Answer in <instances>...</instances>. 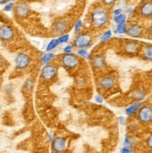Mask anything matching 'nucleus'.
Listing matches in <instances>:
<instances>
[{
  "mask_svg": "<svg viewBox=\"0 0 152 153\" xmlns=\"http://www.w3.org/2000/svg\"><path fill=\"white\" fill-rule=\"evenodd\" d=\"M76 54H77L78 56L83 58V59H87V60H90V52L87 51V49H78L77 52H76Z\"/></svg>",
  "mask_w": 152,
  "mask_h": 153,
  "instance_id": "22",
  "label": "nucleus"
},
{
  "mask_svg": "<svg viewBox=\"0 0 152 153\" xmlns=\"http://www.w3.org/2000/svg\"><path fill=\"white\" fill-rule=\"evenodd\" d=\"M144 33H145V30H144V27L141 25L132 24L130 25H128L126 34L128 35V36H130L132 38H139L143 36Z\"/></svg>",
  "mask_w": 152,
  "mask_h": 153,
  "instance_id": "12",
  "label": "nucleus"
},
{
  "mask_svg": "<svg viewBox=\"0 0 152 153\" xmlns=\"http://www.w3.org/2000/svg\"><path fill=\"white\" fill-rule=\"evenodd\" d=\"M97 85L103 91H109L116 85V79L111 75H104L98 79Z\"/></svg>",
  "mask_w": 152,
  "mask_h": 153,
  "instance_id": "6",
  "label": "nucleus"
},
{
  "mask_svg": "<svg viewBox=\"0 0 152 153\" xmlns=\"http://www.w3.org/2000/svg\"><path fill=\"white\" fill-rule=\"evenodd\" d=\"M3 64H4V60L1 56H0V68L3 66Z\"/></svg>",
  "mask_w": 152,
  "mask_h": 153,
  "instance_id": "39",
  "label": "nucleus"
},
{
  "mask_svg": "<svg viewBox=\"0 0 152 153\" xmlns=\"http://www.w3.org/2000/svg\"><path fill=\"white\" fill-rule=\"evenodd\" d=\"M111 36H112V31H111V30H106V31H105L101 35V36L99 37V41L102 42V43L105 42V41L109 40L111 38Z\"/></svg>",
  "mask_w": 152,
  "mask_h": 153,
  "instance_id": "23",
  "label": "nucleus"
},
{
  "mask_svg": "<svg viewBox=\"0 0 152 153\" xmlns=\"http://www.w3.org/2000/svg\"><path fill=\"white\" fill-rule=\"evenodd\" d=\"M127 28L128 25L127 24H120V25H117L116 28L114 29V33L115 34H119V35H122V34H126L127 33Z\"/></svg>",
  "mask_w": 152,
  "mask_h": 153,
  "instance_id": "21",
  "label": "nucleus"
},
{
  "mask_svg": "<svg viewBox=\"0 0 152 153\" xmlns=\"http://www.w3.org/2000/svg\"><path fill=\"white\" fill-rule=\"evenodd\" d=\"M137 12L140 17L144 19L152 18V1L150 0H143L137 7Z\"/></svg>",
  "mask_w": 152,
  "mask_h": 153,
  "instance_id": "7",
  "label": "nucleus"
},
{
  "mask_svg": "<svg viewBox=\"0 0 152 153\" xmlns=\"http://www.w3.org/2000/svg\"><path fill=\"white\" fill-rule=\"evenodd\" d=\"M93 45V39L89 34H79L73 41V46L78 49H88Z\"/></svg>",
  "mask_w": 152,
  "mask_h": 153,
  "instance_id": "4",
  "label": "nucleus"
},
{
  "mask_svg": "<svg viewBox=\"0 0 152 153\" xmlns=\"http://www.w3.org/2000/svg\"><path fill=\"white\" fill-rule=\"evenodd\" d=\"M59 44H60V43H59L58 39H52V40H50V43H49L48 46H47L46 51H47L48 52H50L52 50H54L56 47H58V45H59Z\"/></svg>",
  "mask_w": 152,
  "mask_h": 153,
  "instance_id": "24",
  "label": "nucleus"
},
{
  "mask_svg": "<svg viewBox=\"0 0 152 153\" xmlns=\"http://www.w3.org/2000/svg\"><path fill=\"white\" fill-rule=\"evenodd\" d=\"M123 49L126 54L129 55H137L141 51L139 42L135 40H127L123 45Z\"/></svg>",
  "mask_w": 152,
  "mask_h": 153,
  "instance_id": "11",
  "label": "nucleus"
},
{
  "mask_svg": "<svg viewBox=\"0 0 152 153\" xmlns=\"http://www.w3.org/2000/svg\"><path fill=\"white\" fill-rule=\"evenodd\" d=\"M30 62H31L30 57L24 52H19L14 60L15 67H16V69L18 70H22L27 68L30 65Z\"/></svg>",
  "mask_w": 152,
  "mask_h": 153,
  "instance_id": "9",
  "label": "nucleus"
},
{
  "mask_svg": "<svg viewBox=\"0 0 152 153\" xmlns=\"http://www.w3.org/2000/svg\"><path fill=\"white\" fill-rule=\"evenodd\" d=\"M146 146L152 150V134H150L146 139Z\"/></svg>",
  "mask_w": 152,
  "mask_h": 153,
  "instance_id": "28",
  "label": "nucleus"
},
{
  "mask_svg": "<svg viewBox=\"0 0 152 153\" xmlns=\"http://www.w3.org/2000/svg\"><path fill=\"white\" fill-rule=\"evenodd\" d=\"M90 65H92L93 69L96 71L103 70L104 68L106 66V61L104 55L102 54H95L90 57Z\"/></svg>",
  "mask_w": 152,
  "mask_h": 153,
  "instance_id": "10",
  "label": "nucleus"
},
{
  "mask_svg": "<svg viewBox=\"0 0 152 153\" xmlns=\"http://www.w3.org/2000/svg\"><path fill=\"white\" fill-rule=\"evenodd\" d=\"M13 7H14V3L13 2H10V3H7L5 7H4V10L5 11H10L12 9H13Z\"/></svg>",
  "mask_w": 152,
  "mask_h": 153,
  "instance_id": "33",
  "label": "nucleus"
},
{
  "mask_svg": "<svg viewBox=\"0 0 152 153\" xmlns=\"http://www.w3.org/2000/svg\"><path fill=\"white\" fill-rule=\"evenodd\" d=\"M58 68L56 65H52V64H48L45 65L40 72V78L41 79L45 81H50L55 78L57 75Z\"/></svg>",
  "mask_w": 152,
  "mask_h": 153,
  "instance_id": "5",
  "label": "nucleus"
},
{
  "mask_svg": "<svg viewBox=\"0 0 152 153\" xmlns=\"http://www.w3.org/2000/svg\"><path fill=\"white\" fill-rule=\"evenodd\" d=\"M142 105H143V102H135L125 108V114L127 116H133L135 113H137L138 109Z\"/></svg>",
  "mask_w": 152,
  "mask_h": 153,
  "instance_id": "17",
  "label": "nucleus"
},
{
  "mask_svg": "<svg viewBox=\"0 0 152 153\" xmlns=\"http://www.w3.org/2000/svg\"><path fill=\"white\" fill-rule=\"evenodd\" d=\"M147 34L148 35V36L152 37V25H150L148 29H147Z\"/></svg>",
  "mask_w": 152,
  "mask_h": 153,
  "instance_id": "37",
  "label": "nucleus"
},
{
  "mask_svg": "<svg viewBox=\"0 0 152 153\" xmlns=\"http://www.w3.org/2000/svg\"><path fill=\"white\" fill-rule=\"evenodd\" d=\"M150 1H152V0H150Z\"/></svg>",
  "mask_w": 152,
  "mask_h": 153,
  "instance_id": "42",
  "label": "nucleus"
},
{
  "mask_svg": "<svg viewBox=\"0 0 152 153\" xmlns=\"http://www.w3.org/2000/svg\"><path fill=\"white\" fill-rule=\"evenodd\" d=\"M136 119L142 124H149L152 122V106L143 105L136 113Z\"/></svg>",
  "mask_w": 152,
  "mask_h": 153,
  "instance_id": "2",
  "label": "nucleus"
},
{
  "mask_svg": "<svg viewBox=\"0 0 152 153\" xmlns=\"http://www.w3.org/2000/svg\"><path fill=\"white\" fill-rule=\"evenodd\" d=\"M121 13H123L122 12V9H120V7H118V9H115L113 10V15L114 16H117V15H119Z\"/></svg>",
  "mask_w": 152,
  "mask_h": 153,
  "instance_id": "36",
  "label": "nucleus"
},
{
  "mask_svg": "<svg viewBox=\"0 0 152 153\" xmlns=\"http://www.w3.org/2000/svg\"><path fill=\"white\" fill-rule=\"evenodd\" d=\"M9 0H0V5H3V4H5V3H7Z\"/></svg>",
  "mask_w": 152,
  "mask_h": 153,
  "instance_id": "40",
  "label": "nucleus"
},
{
  "mask_svg": "<svg viewBox=\"0 0 152 153\" xmlns=\"http://www.w3.org/2000/svg\"><path fill=\"white\" fill-rule=\"evenodd\" d=\"M55 54L54 53H52L51 51L50 52H47V53H45V54L42 55L41 57V60H40V64L42 65H48L50 61L54 58Z\"/></svg>",
  "mask_w": 152,
  "mask_h": 153,
  "instance_id": "19",
  "label": "nucleus"
},
{
  "mask_svg": "<svg viewBox=\"0 0 152 153\" xmlns=\"http://www.w3.org/2000/svg\"><path fill=\"white\" fill-rule=\"evenodd\" d=\"M94 101L97 104H103L104 103V97L100 94H95L94 95Z\"/></svg>",
  "mask_w": 152,
  "mask_h": 153,
  "instance_id": "32",
  "label": "nucleus"
},
{
  "mask_svg": "<svg viewBox=\"0 0 152 153\" xmlns=\"http://www.w3.org/2000/svg\"><path fill=\"white\" fill-rule=\"evenodd\" d=\"M53 31L56 34L64 35L65 32H66L69 29V24L65 20H58L53 24Z\"/></svg>",
  "mask_w": 152,
  "mask_h": 153,
  "instance_id": "15",
  "label": "nucleus"
},
{
  "mask_svg": "<svg viewBox=\"0 0 152 153\" xmlns=\"http://www.w3.org/2000/svg\"><path fill=\"white\" fill-rule=\"evenodd\" d=\"M90 22L96 28H103L109 22V13L103 7H94L90 12Z\"/></svg>",
  "mask_w": 152,
  "mask_h": 153,
  "instance_id": "1",
  "label": "nucleus"
},
{
  "mask_svg": "<svg viewBox=\"0 0 152 153\" xmlns=\"http://www.w3.org/2000/svg\"><path fill=\"white\" fill-rule=\"evenodd\" d=\"M66 147V139L63 136H56L51 141V150L54 153H65Z\"/></svg>",
  "mask_w": 152,
  "mask_h": 153,
  "instance_id": "8",
  "label": "nucleus"
},
{
  "mask_svg": "<svg viewBox=\"0 0 152 153\" xmlns=\"http://www.w3.org/2000/svg\"><path fill=\"white\" fill-rule=\"evenodd\" d=\"M14 37V30L10 25H2L0 27V40L3 42L10 41Z\"/></svg>",
  "mask_w": 152,
  "mask_h": 153,
  "instance_id": "13",
  "label": "nucleus"
},
{
  "mask_svg": "<svg viewBox=\"0 0 152 153\" xmlns=\"http://www.w3.org/2000/svg\"><path fill=\"white\" fill-rule=\"evenodd\" d=\"M124 146L126 147H132V138L130 135H126L124 138Z\"/></svg>",
  "mask_w": 152,
  "mask_h": 153,
  "instance_id": "31",
  "label": "nucleus"
},
{
  "mask_svg": "<svg viewBox=\"0 0 152 153\" xmlns=\"http://www.w3.org/2000/svg\"><path fill=\"white\" fill-rule=\"evenodd\" d=\"M31 9L26 2H20L15 7V14L19 18H25L30 14Z\"/></svg>",
  "mask_w": 152,
  "mask_h": 153,
  "instance_id": "14",
  "label": "nucleus"
},
{
  "mask_svg": "<svg viewBox=\"0 0 152 153\" xmlns=\"http://www.w3.org/2000/svg\"><path fill=\"white\" fill-rule=\"evenodd\" d=\"M133 11V7H126V12H127V14H132Z\"/></svg>",
  "mask_w": 152,
  "mask_h": 153,
  "instance_id": "38",
  "label": "nucleus"
},
{
  "mask_svg": "<svg viewBox=\"0 0 152 153\" xmlns=\"http://www.w3.org/2000/svg\"><path fill=\"white\" fill-rule=\"evenodd\" d=\"M73 49H74V46L73 44H69V45H66L65 47L64 48V52L65 53H72L73 52Z\"/></svg>",
  "mask_w": 152,
  "mask_h": 153,
  "instance_id": "29",
  "label": "nucleus"
},
{
  "mask_svg": "<svg viewBox=\"0 0 152 153\" xmlns=\"http://www.w3.org/2000/svg\"><path fill=\"white\" fill-rule=\"evenodd\" d=\"M69 38H70V36L68 34H64V35H61L57 39L59 41L60 44H63V43H67L69 41Z\"/></svg>",
  "mask_w": 152,
  "mask_h": 153,
  "instance_id": "25",
  "label": "nucleus"
},
{
  "mask_svg": "<svg viewBox=\"0 0 152 153\" xmlns=\"http://www.w3.org/2000/svg\"><path fill=\"white\" fill-rule=\"evenodd\" d=\"M113 21L115 22L116 25H120V24H126L127 22V14L125 13H121L119 15L113 17Z\"/></svg>",
  "mask_w": 152,
  "mask_h": 153,
  "instance_id": "20",
  "label": "nucleus"
},
{
  "mask_svg": "<svg viewBox=\"0 0 152 153\" xmlns=\"http://www.w3.org/2000/svg\"><path fill=\"white\" fill-rule=\"evenodd\" d=\"M102 2H103V5L104 6L109 7H112L114 4L116 3V0H103Z\"/></svg>",
  "mask_w": 152,
  "mask_h": 153,
  "instance_id": "30",
  "label": "nucleus"
},
{
  "mask_svg": "<svg viewBox=\"0 0 152 153\" xmlns=\"http://www.w3.org/2000/svg\"><path fill=\"white\" fill-rule=\"evenodd\" d=\"M60 62L62 64L63 67H65V69H74L76 68L79 64V56L75 53H64L61 56Z\"/></svg>",
  "mask_w": 152,
  "mask_h": 153,
  "instance_id": "3",
  "label": "nucleus"
},
{
  "mask_svg": "<svg viewBox=\"0 0 152 153\" xmlns=\"http://www.w3.org/2000/svg\"><path fill=\"white\" fill-rule=\"evenodd\" d=\"M132 97L136 102H143V100L146 97V93L143 90H140V89L134 90L132 93Z\"/></svg>",
  "mask_w": 152,
  "mask_h": 153,
  "instance_id": "18",
  "label": "nucleus"
},
{
  "mask_svg": "<svg viewBox=\"0 0 152 153\" xmlns=\"http://www.w3.org/2000/svg\"><path fill=\"white\" fill-rule=\"evenodd\" d=\"M120 153H133L131 147H126L124 146L123 148L120 149Z\"/></svg>",
  "mask_w": 152,
  "mask_h": 153,
  "instance_id": "34",
  "label": "nucleus"
},
{
  "mask_svg": "<svg viewBox=\"0 0 152 153\" xmlns=\"http://www.w3.org/2000/svg\"><path fill=\"white\" fill-rule=\"evenodd\" d=\"M81 28H82V21L79 20L77 22H76V25L74 26V32H75V34H79L81 31Z\"/></svg>",
  "mask_w": 152,
  "mask_h": 153,
  "instance_id": "27",
  "label": "nucleus"
},
{
  "mask_svg": "<svg viewBox=\"0 0 152 153\" xmlns=\"http://www.w3.org/2000/svg\"><path fill=\"white\" fill-rule=\"evenodd\" d=\"M118 121L120 125H125L126 124V118L123 117V116H119L118 118Z\"/></svg>",
  "mask_w": 152,
  "mask_h": 153,
  "instance_id": "35",
  "label": "nucleus"
},
{
  "mask_svg": "<svg viewBox=\"0 0 152 153\" xmlns=\"http://www.w3.org/2000/svg\"><path fill=\"white\" fill-rule=\"evenodd\" d=\"M34 88V80L32 79H28L24 82V89L26 91H32Z\"/></svg>",
  "mask_w": 152,
  "mask_h": 153,
  "instance_id": "26",
  "label": "nucleus"
},
{
  "mask_svg": "<svg viewBox=\"0 0 152 153\" xmlns=\"http://www.w3.org/2000/svg\"><path fill=\"white\" fill-rule=\"evenodd\" d=\"M13 1H15V0H11V2H13Z\"/></svg>",
  "mask_w": 152,
  "mask_h": 153,
  "instance_id": "41",
  "label": "nucleus"
},
{
  "mask_svg": "<svg viewBox=\"0 0 152 153\" xmlns=\"http://www.w3.org/2000/svg\"><path fill=\"white\" fill-rule=\"evenodd\" d=\"M142 58L148 62H152V44H146L141 48Z\"/></svg>",
  "mask_w": 152,
  "mask_h": 153,
  "instance_id": "16",
  "label": "nucleus"
}]
</instances>
